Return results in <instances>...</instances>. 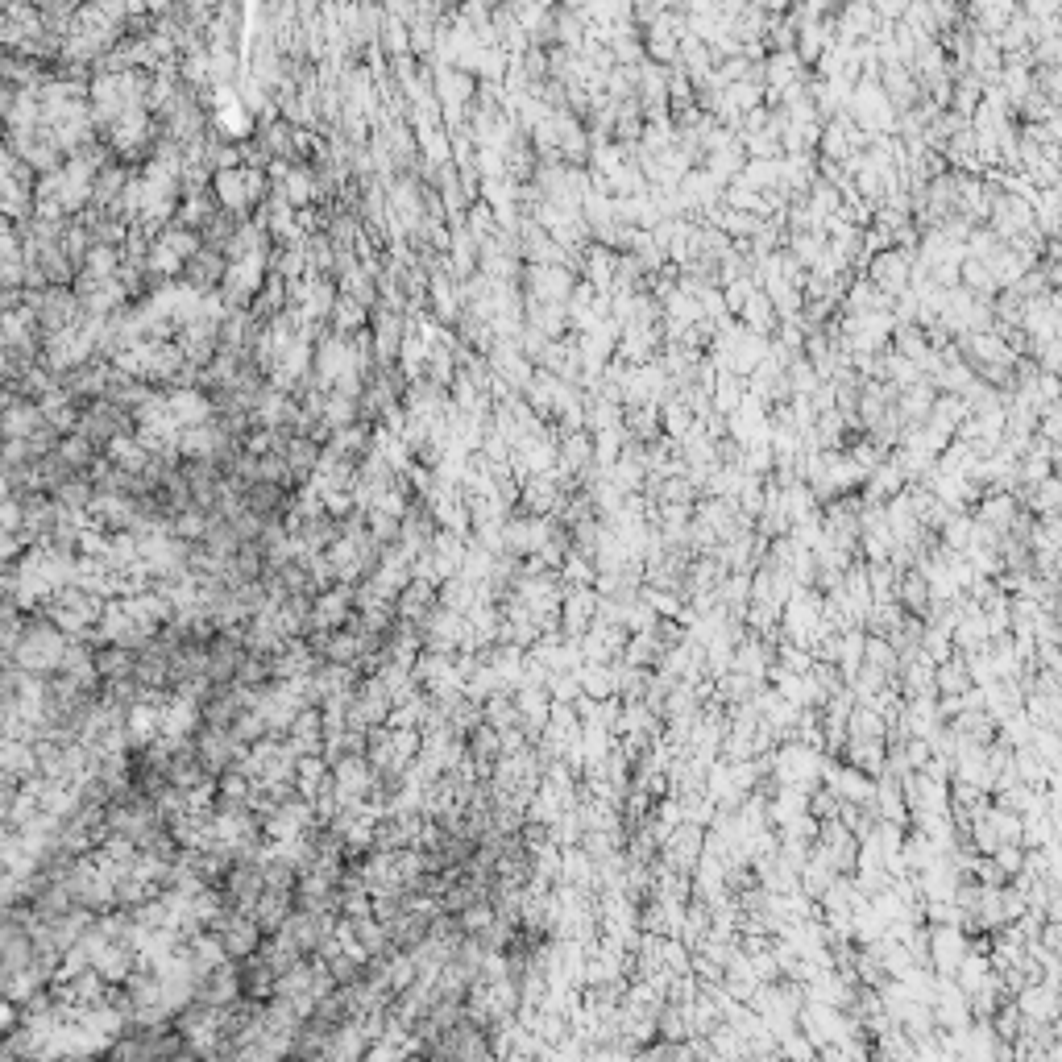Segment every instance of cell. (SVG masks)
Wrapping results in <instances>:
<instances>
[{
	"mask_svg": "<svg viewBox=\"0 0 1062 1062\" xmlns=\"http://www.w3.org/2000/svg\"><path fill=\"white\" fill-rule=\"evenodd\" d=\"M67 644L71 639L54 627V623H34V627H21L17 644H13V664L21 673L30 677H42V673H59V664L67 656Z\"/></svg>",
	"mask_w": 1062,
	"mask_h": 1062,
	"instance_id": "6da1fadb",
	"label": "cell"
},
{
	"mask_svg": "<svg viewBox=\"0 0 1062 1062\" xmlns=\"http://www.w3.org/2000/svg\"><path fill=\"white\" fill-rule=\"evenodd\" d=\"M208 934L216 938L220 946V955H225L229 963L233 959H249V955H258V946H262V930H258V921L249 917V913H237V909H220L212 921H208Z\"/></svg>",
	"mask_w": 1062,
	"mask_h": 1062,
	"instance_id": "7a4b0ae2",
	"label": "cell"
},
{
	"mask_svg": "<svg viewBox=\"0 0 1062 1062\" xmlns=\"http://www.w3.org/2000/svg\"><path fill=\"white\" fill-rule=\"evenodd\" d=\"M913 262H917V254H905V249H880V254H872L868 266H863V278H868L884 299H892V295L909 291Z\"/></svg>",
	"mask_w": 1062,
	"mask_h": 1062,
	"instance_id": "3957f363",
	"label": "cell"
},
{
	"mask_svg": "<svg viewBox=\"0 0 1062 1062\" xmlns=\"http://www.w3.org/2000/svg\"><path fill=\"white\" fill-rule=\"evenodd\" d=\"M552 536V519H536V515H507L502 523V552L515 556V561H527L536 556Z\"/></svg>",
	"mask_w": 1062,
	"mask_h": 1062,
	"instance_id": "277c9868",
	"label": "cell"
},
{
	"mask_svg": "<svg viewBox=\"0 0 1062 1062\" xmlns=\"http://www.w3.org/2000/svg\"><path fill=\"white\" fill-rule=\"evenodd\" d=\"M166 411H171V419L183 428H195V424H208V419L216 415L212 411V399L204 395L200 386H187V390H166Z\"/></svg>",
	"mask_w": 1062,
	"mask_h": 1062,
	"instance_id": "5b68a950",
	"label": "cell"
},
{
	"mask_svg": "<svg viewBox=\"0 0 1062 1062\" xmlns=\"http://www.w3.org/2000/svg\"><path fill=\"white\" fill-rule=\"evenodd\" d=\"M225 266H229L225 254H216V249H200L195 258L183 262V278H179V283H187L191 291L208 295V291L220 287V278H225Z\"/></svg>",
	"mask_w": 1062,
	"mask_h": 1062,
	"instance_id": "8992f818",
	"label": "cell"
},
{
	"mask_svg": "<svg viewBox=\"0 0 1062 1062\" xmlns=\"http://www.w3.org/2000/svg\"><path fill=\"white\" fill-rule=\"evenodd\" d=\"M104 461L113 469H121V473H129V478H142L146 465H150V453L142 449V440H137L133 432H121V436H113L104 444Z\"/></svg>",
	"mask_w": 1062,
	"mask_h": 1062,
	"instance_id": "52a82bcc",
	"label": "cell"
},
{
	"mask_svg": "<svg viewBox=\"0 0 1062 1062\" xmlns=\"http://www.w3.org/2000/svg\"><path fill=\"white\" fill-rule=\"evenodd\" d=\"M34 332H38V320H34V312L25 303L0 312V349H30Z\"/></svg>",
	"mask_w": 1062,
	"mask_h": 1062,
	"instance_id": "ba28073f",
	"label": "cell"
},
{
	"mask_svg": "<svg viewBox=\"0 0 1062 1062\" xmlns=\"http://www.w3.org/2000/svg\"><path fill=\"white\" fill-rule=\"evenodd\" d=\"M888 349L905 357L909 366H926L930 361V341H926V332H921L917 324H892V337H888Z\"/></svg>",
	"mask_w": 1062,
	"mask_h": 1062,
	"instance_id": "9c48e42d",
	"label": "cell"
},
{
	"mask_svg": "<svg viewBox=\"0 0 1062 1062\" xmlns=\"http://www.w3.org/2000/svg\"><path fill=\"white\" fill-rule=\"evenodd\" d=\"M34 428H50L42 411L34 403H13L5 415H0V432H5L9 440H25V436H34Z\"/></svg>",
	"mask_w": 1062,
	"mask_h": 1062,
	"instance_id": "30bf717a",
	"label": "cell"
},
{
	"mask_svg": "<svg viewBox=\"0 0 1062 1062\" xmlns=\"http://www.w3.org/2000/svg\"><path fill=\"white\" fill-rule=\"evenodd\" d=\"M656 411H660V436H664V440H673V444H677V440H681V436H685V432L697 424V419H693V411H689V407H685L677 395H664Z\"/></svg>",
	"mask_w": 1062,
	"mask_h": 1062,
	"instance_id": "8fae6325",
	"label": "cell"
},
{
	"mask_svg": "<svg viewBox=\"0 0 1062 1062\" xmlns=\"http://www.w3.org/2000/svg\"><path fill=\"white\" fill-rule=\"evenodd\" d=\"M208 523H212V515H208V511H200V507H187V511L171 515V536H175V540H183V544H200V540L208 536Z\"/></svg>",
	"mask_w": 1062,
	"mask_h": 1062,
	"instance_id": "7c38bea8",
	"label": "cell"
},
{
	"mask_svg": "<svg viewBox=\"0 0 1062 1062\" xmlns=\"http://www.w3.org/2000/svg\"><path fill=\"white\" fill-rule=\"evenodd\" d=\"M59 457L67 461V469H79V465H92V457H96V444H92V440H83V436L75 432V436H67V440L59 444Z\"/></svg>",
	"mask_w": 1062,
	"mask_h": 1062,
	"instance_id": "4fadbf2b",
	"label": "cell"
},
{
	"mask_svg": "<svg viewBox=\"0 0 1062 1062\" xmlns=\"http://www.w3.org/2000/svg\"><path fill=\"white\" fill-rule=\"evenodd\" d=\"M1033 92L1050 104H1058L1062 100V67H1033Z\"/></svg>",
	"mask_w": 1062,
	"mask_h": 1062,
	"instance_id": "5bb4252c",
	"label": "cell"
},
{
	"mask_svg": "<svg viewBox=\"0 0 1062 1062\" xmlns=\"http://www.w3.org/2000/svg\"><path fill=\"white\" fill-rule=\"evenodd\" d=\"M938 685H942L950 697H955V693H963V689L971 685V677H967V668H963L959 660H946V664L938 668Z\"/></svg>",
	"mask_w": 1062,
	"mask_h": 1062,
	"instance_id": "9a60e30c",
	"label": "cell"
},
{
	"mask_svg": "<svg viewBox=\"0 0 1062 1062\" xmlns=\"http://www.w3.org/2000/svg\"><path fill=\"white\" fill-rule=\"evenodd\" d=\"M21 523H25V507H21V502L17 498L0 502V531H9V536H13V531H21Z\"/></svg>",
	"mask_w": 1062,
	"mask_h": 1062,
	"instance_id": "2e32d148",
	"label": "cell"
},
{
	"mask_svg": "<svg viewBox=\"0 0 1062 1062\" xmlns=\"http://www.w3.org/2000/svg\"><path fill=\"white\" fill-rule=\"evenodd\" d=\"M17 548H21V544H17V536H9V531H0V565H5V561H13V556H17Z\"/></svg>",
	"mask_w": 1062,
	"mask_h": 1062,
	"instance_id": "e0dca14e",
	"label": "cell"
}]
</instances>
